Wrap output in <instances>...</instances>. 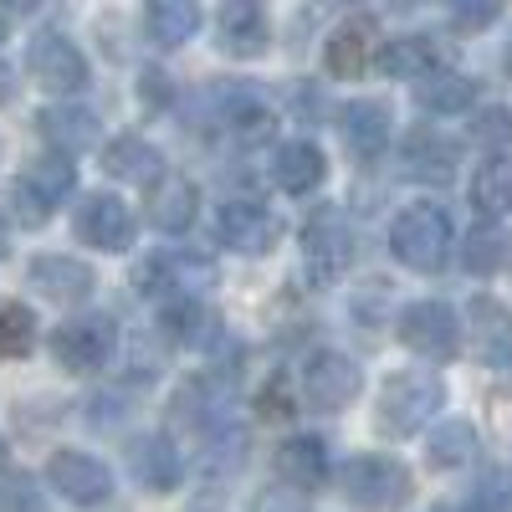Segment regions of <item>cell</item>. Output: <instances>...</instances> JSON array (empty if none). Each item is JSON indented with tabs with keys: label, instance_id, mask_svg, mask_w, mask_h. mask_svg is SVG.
<instances>
[{
	"label": "cell",
	"instance_id": "obj_1",
	"mask_svg": "<svg viewBox=\"0 0 512 512\" xmlns=\"http://www.w3.org/2000/svg\"><path fill=\"white\" fill-rule=\"evenodd\" d=\"M441 405H446V384L431 369L390 374L379 390V431L384 436H415L441 415Z\"/></svg>",
	"mask_w": 512,
	"mask_h": 512
},
{
	"label": "cell",
	"instance_id": "obj_2",
	"mask_svg": "<svg viewBox=\"0 0 512 512\" xmlns=\"http://www.w3.org/2000/svg\"><path fill=\"white\" fill-rule=\"evenodd\" d=\"M451 246H456V231L441 205H405L390 226V251L410 272H441L451 262Z\"/></svg>",
	"mask_w": 512,
	"mask_h": 512
},
{
	"label": "cell",
	"instance_id": "obj_3",
	"mask_svg": "<svg viewBox=\"0 0 512 512\" xmlns=\"http://www.w3.org/2000/svg\"><path fill=\"white\" fill-rule=\"evenodd\" d=\"M338 487L359 512H400L415 497V477L410 466H400L395 456H354L344 472H338Z\"/></svg>",
	"mask_w": 512,
	"mask_h": 512
},
{
	"label": "cell",
	"instance_id": "obj_4",
	"mask_svg": "<svg viewBox=\"0 0 512 512\" xmlns=\"http://www.w3.org/2000/svg\"><path fill=\"white\" fill-rule=\"evenodd\" d=\"M354 262V231H349V216L338 205H318L313 216L303 221V267L318 287L338 282Z\"/></svg>",
	"mask_w": 512,
	"mask_h": 512
},
{
	"label": "cell",
	"instance_id": "obj_5",
	"mask_svg": "<svg viewBox=\"0 0 512 512\" xmlns=\"http://www.w3.org/2000/svg\"><path fill=\"white\" fill-rule=\"evenodd\" d=\"M26 72H31L36 88L62 93V98L82 93L93 82V67H88V57H82V47L67 41L62 31H36L26 41Z\"/></svg>",
	"mask_w": 512,
	"mask_h": 512
},
{
	"label": "cell",
	"instance_id": "obj_6",
	"mask_svg": "<svg viewBox=\"0 0 512 512\" xmlns=\"http://www.w3.org/2000/svg\"><path fill=\"white\" fill-rule=\"evenodd\" d=\"M118 349V323L103 318V313H88V318H67L57 333H52V354L62 369L72 374H93L113 359Z\"/></svg>",
	"mask_w": 512,
	"mask_h": 512
},
{
	"label": "cell",
	"instance_id": "obj_7",
	"mask_svg": "<svg viewBox=\"0 0 512 512\" xmlns=\"http://www.w3.org/2000/svg\"><path fill=\"white\" fill-rule=\"evenodd\" d=\"M400 344L415 349L420 359H451L461 349V323H456V308L425 297V303H410L400 313Z\"/></svg>",
	"mask_w": 512,
	"mask_h": 512
},
{
	"label": "cell",
	"instance_id": "obj_8",
	"mask_svg": "<svg viewBox=\"0 0 512 512\" xmlns=\"http://www.w3.org/2000/svg\"><path fill=\"white\" fill-rule=\"evenodd\" d=\"M216 231L241 256H267L282 241V216L262 200H226L221 216H216Z\"/></svg>",
	"mask_w": 512,
	"mask_h": 512
},
{
	"label": "cell",
	"instance_id": "obj_9",
	"mask_svg": "<svg viewBox=\"0 0 512 512\" xmlns=\"http://www.w3.org/2000/svg\"><path fill=\"white\" fill-rule=\"evenodd\" d=\"M461 164V144L441 128H410L400 144V175L415 185H451Z\"/></svg>",
	"mask_w": 512,
	"mask_h": 512
},
{
	"label": "cell",
	"instance_id": "obj_10",
	"mask_svg": "<svg viewBox=\"0 0 512 512\" xmlns=\"http://www.w3.org/2000/svg\"><path fill=\"white\" fill-rule=\"evenodd\" d=\"M303 400L313 410H344L359 400V364L338 349H318L308 364H303Z\"/></svg>",
	"mask_w": 512,
	"mask_h": 512
},
{
	"label": "cell",
	"instance_id": "obj_11",
	"mask_svg": "<svg viewBox=\"0 0 512 512\" xmlns=\"http://www.w3.org/2000/svg\"><path fill=\"white\" fill-rule=\"evenodd\" d=\"M139 282L149 297H185V292H205L216 287V262L200 251H159L139 267Z\"/></svg>",
	"mask_w": 512,
	"mask_h": 512
},
{
	"label": "cell",
	"instance_id": "obj_12",
	"mask_svg": "<svg viewBox=\"0 0 512 512\" xmlns=\"http://www.w3.org/2000/svg\"><path fill=\"white\" fill-rule=\"evenodd\" d=\"M77 236L98 246V251H128L139 236V221H134V210H128L118 195L108 190H93V195H82L77 205Z\"/></svg>",
	"mask_w": 512,
	"mask_h": 512
},
{
	"label": "cell",
	"instance_id": "obj_13",
	"mask_svg": "<svg viewBox=\"0 0 512 512\" xmlns=\"http://www.w3.org/2000/svg\"><path fill=\"white\" fill-rule=\"evenodd\" d=\"M216 47L236 62H256L272 47V21L262 0H226L216 16Z\"/></svg>",
	"mask_w": 512,
	"mask_h": 512
},
{
	"label": "cell",
	"instance_id": "obj_14",
	"mask_svg": "<svg viewBox=\"0 0 512 512\" xmlns=\"http://www.w3.org/2000/svg\"><path fill=\"white\" fill-rule=\"evenodd\" d=\"M47 482L72 507H98V502L113 497V472H108L98 456H88V451H57L47 461Z\"/></svg>",
	"mask_w": 512,
	"mask_h": 512
},
{
	"label": "cell",
	"instance_id": "obj_15",
	"mask_svg": "<svg viewBox=\"0 0 512 512\" xmlns=\"http://www.w3.org/2000/svg\"><path fill=\"white\" fill-rule=\"evenodd\" d=\"M374 52H379L374 21H369V16H349L344 26H333V36L323 41V67H328L333 77L354 82V77H364V72L374 67Z\"/></svg>",
	"mask_w": 512,
	"mask_h": 512
},
{
	"label": "cell",
	"instance_id": "obj_16",
	"mask_svg": "<svg viewBox=\"0 0 512 512\" xmlns=\"http://www.w3.org/2000/svg\"><path fill=\"white\" fill-rule=\"evenodd\" d=\"M216 108H221V123H226V134L241 139V144H262L272 134V103L251 88V82H226V88H216Z\"/></svg>",
	"mask_w": 512,
	"mask_h": 512
},
{
	"label": "cell",
	"instance_id": "obj_17",
	"mask_svg": "<svg viewBox=\"0 0 512 512\" xmlns=\"http://www.w3.org/2000/svg\"><path fill=\"white\" fill-rule=\"evenodd\" d=\"M338 134H344L354 159L374 164L384 149H390V134H395L390 108H384L379 98H354V103H344V113H338Z\"/></svg>",
	"mask_w": 512,
	"mask_h": 512
},
{
	"label": "cell",
	"instance_id": "obj_18",
	"mask_svg": "<svg viewBox=\"0 0 512 512\" xmlns=\"http://www.w3.org/2000/svg\"><path fill=\"white\" fill-rule=\"evenodd\" d=\"M374 67L384 77H400V82H420V77H431L436 67H446V47L436 36H425V31H410V36H390V41H379V52H374Z\"/></svg>",
	"mask_w": 512,
	"mask_h": 512
},
{
	"label": "cell",
	"instance_id": "obj_19",
	"mask_svg": "<svg viewBox=\"0 0 512 512\" xmlns=\"http://www.w3.org/2000/svg\"><path fill=\"white\" fill-rule=\"evenodd\" d=\"M466 318H472V354H477V364L507 369L512 364V308L482 292V297H472Z\"/></svg>",
	"mask_w": 512,
	"mask_h": 512
},
{
	"label": "cell",
	"instance_id": "obj_20",
	"mask_svg": "<svg viewBox=\"0 0 512 512\" xmlns=\"http://www.w3.org/2000/svg\"><path fill=\"white\" fill-rule=\"evenodd\" d=\"M159 328H164L169 344H180V349H210V344H221V318L200 303V292L164 297Z\"/></svg>",
	"mask_w": 512,
	"mask_h": 512
},
{
	"label": "cell",
	"instance_id": "obj_21",
	"mask_svg": "<svg viewBox=\"0 0 512 512\" xmlns=\"http://www.w3.org/2000/svg\"><path fill=\"white\" fill-rule=\"evenodd\" d=\"M31 287L47 297V303H88L98 277L88 262H77V256H36L31 262Z\"/></svg>",
	"mask_w": 512,
	"mask_h": 512
},
{
	"label": "cell",
	"instance_id": "obj_22",
	"mask_svg": "<svg viewBox=\"0 0 512 512\" xmlns=\"http://www.w3.org/2000/svg\"><path fill=\"white\" fill-rule=\"evenodd\" d=\"M128 472H134L144 492H175L185 482V461L169 436H139L128 446Z\"/></svg>",
	"mask_w": 512,
	"mask_h": 512
},
{
	"label": "cell",
	"instance_id": "obj_23",
	"mask_svg": "<svg viewBox=\"0 0 512 512\" xmlns=\"http://www.w3.org/2000/svg\"><path fill=\"white\" fill-rule=\"evenodd\" d=\"M195 210H200V190L185 175H159L149 185V226L164 236H180L195 226Z\"/></svg>",
	"mask_w": 512,
	"mask_h": 512
},
{
	"label": "cell",
	"instance_id": "obj_24",
	"mask_svg": "<svg viewBox=\"0 0 512 512\" xmlns=\"http://www.w3.org/2000/svg\"><path fill=\"white\" fill-rule=\"evenodd\" d=\"M36 128H41V139H47L57 154H82V149L98 144V113L82 108V103H52V108H41Z\"/></svg>",
	"mask_w": 512,
	"mask_h": 512
},
{
	"label": "cell",
	"instance_id": "obj_25",
	"mask_svg": "<svg viewBox=\"0 0 512 512\" xmlns=\"http://www.w3.org/2000/svg\"><path fill=\"white\" fill-rule=\"evenodd\" d=\"M277 477L292 482V487H323L328 482V441L323 436H287L277 446Z\"/></svg>",
	"mask_w": 512,
	"mask_h": 512
},
{
	"label": "cell",
	"instance_id": "obj_26",
	"mask_svg": "<svg viewBox=\"0 0 512 512\" xmlns=\"http://www.w3.org/2000/svg\"><path fill=\"white\" fill-rule=\"evenodd\" d=\"M323 175H328V159H323V149L308 144V139L282 144L277 159H272V180H277V190H287V195H308V190H318Z\"/></svg>",
	"mask_w": 512,
	"mask_h": 512
},
{
	"label": "cell",
	"instance_id": "obj_27",
	"mask_svg": "<svg viewBox=\"0 0 512 512\" xmlns=\"http://www.w3.org/2000/svg\"><path fill=\"white\" fill-rule=\"evenodd\" d=\"M103 175L118 180V185H154L164 175V159L144 139H113L103 149Z\"/></svg>",
	"mask_w": 512,
	"mask_h": 512
},
{
	"label": "cell",
	"instance_id": "obj_28",
	"mask_svg": "<svg viewBox=\"0 0 512 512\" xmlns=\"http://www.w3.org/2000/svg\"><path fill=\"white\" fill-rule=\"evenodd\" d=\"M144 31H149L154 47H185L200 31V0H149Z\"/></svg>",
	"mask_w": 512,
	"mask_h": 512
},
{
	"label": "cell",
	"instance_id": "obj_29",
	"mask_svg": "<svg viewBox=\"0 0 512 512\" xmlns=\"http://www.w3.org/2000/svg\"><path fill=\"white\" fill-rule=\"evenodd\" d=\"M415 103L425 113H466L477 103V82L466 72H451V67H436L431 77L415 82Z\"/></svg>",
	"mask_w": 512,
	"mask_h": 512
},
{
	"label": "cell",
	"instance_id": "obj_30",
	"mask_svg": "<svg viewBox=\"0 0 512 512\" xmlns=\"http://www.w3.org/2000/svg\"><path fill=\"white\" fill-rule=\"evenodd\" d=\"M472 205L477 216H512V159L507 154H492L477 175H472Z\"/></svg>",
	"mask_w": 512,
	"mask_h": 512
},
{
	"label": "cell",
	"instance_id": "obj_31",
	"mask_svg": "<svg viewBox=\"0 0 512 512\" xmlns=\"http://www.w3.org/2000/svg\"><path fill=\"white\" fill-rule=\"evenodd\" d=\"M472 456H477V431L466 420H441V431L425 446V461H431L436 472H461Z\"/></svg>",
	"mask_w": 512,
	"mask_h": 512
},
{
	"label": "cell",
	"instance_id": "obj_32",
	"mask_svg": "<svg viewBox=\"0 0 512 512\" xmlns=\"http://www.w3.org/2000/svg\"><path fill=\"white\" fill-rule=\"evenodd\" d=\"M0 205H6V221H11V226H21V231H41V226L52 221V205H57V200H47L31 180H11L6 195H0Z\"/></svg>",
	"mask_w": 512,
	"mask_h": 512
},
{
	"label": "cell",
	"instance_id": "obj_33",
	"mask_svg": "<svg viewBox=\"0 0 512 512\" xmlns=\"http://www.w3.org/2000/svg\"><path fill=\"white\" fill-rule=\"evenodd\" d=\"M507 231H497V226H477L472 236L461 241V267L472 272V277H492L502 262H507Z\"/></svg>",
	"mask_w": 512,
	"mask_h": 512
},
{
	"label": "cell",
	"instance_id": "obj_34",
	"mask_svg": "<svg viewBox=\"0 0 512 512\" xmlns=\"http://www.w3.org/2000/svg\"><path fill=\"white\" fill-rule=\"evenodd\" d=\"M31 344H36V313L21 303H6L0 308V359H21L31 354Z\"/></svg>",
	"mask_w": 512,
	"mask_h": 512
},
{
	"label": "cell",
	"instance_id": "obj_35",
	"mask_svg": "<svg viewBox=\"0 0 512 512\" xmlns=\"http://www.w3.org/2000/svg\"><path fill=\"white\" fill-rule=\"evenodd\" d=\"M26 180L47 195V200H67V195L77 190V164H72V154H47V159L31 164Z\"/></svg>",
	"mask_w": 512,
	"mask_h": 512
},
{
	"label": "cell",
	"instance_id": "obj_36",
	"mask_svg": "<svg viewBox=\"0 0 512 512\" xmlns=\"http://www.w3.org/2000/svg\"><path fill=\"white\" fill-rule=\"evenodd\" d=\"M0 512H47L31 472H11L6 482H0Z\"/></svg>",
	"mask_w": 512,
	"mask_h": 512
},
{
	"label": "cell",
	"instance_id": "obj_37",
	"mask_svg": "<svg viewBox=\"0 0 512 512\" xmlns=\"http://www.w3.org/2000/svg\"><path fill=\"white\" fill-rule=\"evenodd\" d=\"M251 512H308V492H303V487H292V482H282V487L272 482V487L256 492Z\"/></svg>",
	"mask_w": 512,
	"mask_h": 512
},
{
	"label": "cell",
	"instance_id": "obj_38",
	"mask_svg": "<svg viewBox=\"0 0 512 512\" xmlns=\"http://www.w3.org/2000/svg\"><path fill=\"white\" fill-rule=\"evenodd\" d=\"M446 6H451L456 26H466V31H482L502 16V0H446Z\"/></svg>",
	"mask_w": 512,
	"mask_h": 512
},
{
	"label": "cell",
	"instance_id": "obj_39",
	"mask_svg": "<svg viewBox=\"0 0 512 512\" xmlns=\"http://www.w3.org/2000/svg\"><path fill=\"white\" fill-rule=\"evenodd\" d=\"M472 139H477V144H507V139H512V113H507V108H487V113H477Z\"/></svg>",
	"mask_w": 512,
	"mask_h": 512
},
{
	"label": "cell",
	"instance_id": "obj_40",
	"mask_svg": "<svg viewBox=\"0 0 512 512\" xmlns=\"http://www.w3.org/2000/svg\"><path fill=\"white\" fill-rule=\"evenodd\" d=\"M262 420H282V415H292V400H287V384H267V395H262Z\"/></svg>",
	"mask_w": 512,
	"mask_h": 512
},
{
	"label": "cell",
	"instance_id": "obj_41",
	"mask_svg": "<svg viewBox=\"0 0 512 512\" xmlns=\"http://www.w3.org/2000/svg\"><path fill=\"white\" fill-rule=\"evenodd\" d=\"M139 98H144V103H159V108H164V103H169V77L149 67V72L139 77Z\"/></svg>",
	"mask_w": 512,
	"mask_h": 512
},
{
	"label": "cell",
	"instance_id": "obj_42",
	"mask_svg": "<svg viewBox=\"0 0 512 512\" xmlns=\"http://www.w3.org/2000/svg\"><path fill=\"white\" fill-rule=\"evenodd\" d=\"M11 98H16V72H11L6 62H0V108H6Z\"/></svg>",
	"mask_w": 512,
	"mask_h": 512
},
{
	"label": "cell",
	"instance_id": "obj_43",
	"mask_svg": "<svg viewBox=\"0 0 512 512\" xmlns=\"http://www.w3.org/2000/svg\"><path fill=\"white\" fill-rule=\"evenodd\" d=\"M0 6H6V11H36L41 0H0Z\"/></svg>",
	"mask_w": 512,
	"mask_h": 512
},
{
	"label": "cell",
	"instance_id": "obj_44",
	"mask_svg": "<svg viewBox=\"0 0 512 512\" xmlns=\"http://www.w3.org/2000/svg\"><path fill=\"white\" fill-rule=\"evenodd\" d=\"M6 251H11V241H6V231H0V262H6Z\"/></svg>",
	"mask_w": 512,
	"mask_h": 512
},
{
	"label": "cell",
	"instance_id": "obj_45",
	"mask_svg": "<svg viewBox=\"0 0 512 512\" xmlns=\"http://www.w3.org/2000/svg\"><path fill=\"white\" fill-rule=\"evenodd\" d=\"M6 41H11V26H6V21H0V47H6Z\"/></svg>",
	"mask_w": 512,
	"mask_h": 512
},
{
	"label": "cell",
	"instance_id": "obj_46",
	"mask_svg": "<svg viewBox=\"0 0 512 512\" xmlns=\"http://www.w3.org/2000/svg\"><path fill=\"white\" fill-rule=\"evenodd\" d=\"M507 72H512V41H507Z\"/></svg>",
	"mask_w": 512,
	"mask_h": 512
},
{
	"label": "cell",
	"instance_id": "obj_47",
	"mask_svg": "<svg viewBox=\"0 0 512 512\" xmlns=\"http://www.w3.org/2000/svg\"><path fill=\"white\" fill-rule=\"evenodd\" d=\"M0 466H6V441H0Z\"/></svg>",
	"mask_w": 512,
	"mask_h": 512
}]
</instances>
